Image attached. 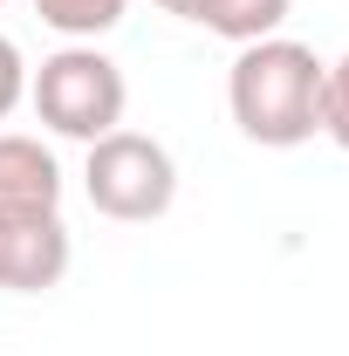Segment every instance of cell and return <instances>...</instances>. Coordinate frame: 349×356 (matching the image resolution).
<instances>
[{"instance_id":"8992f818","label":"cell","mask_w":349,"mask_h":356,"mask_svg":"<svg viewBox=\"0 0 349 356\" xmlns=\"http://www.w3.org/2000/svg\"><path fill=\"white\" fill-rule=\"evenodd\" d=\"M288 7H295V0H192V14H185V21H199L206 35H219V42H233V48H247V42L281 35Z\"/></svg>"},{"instance_id":"5b68a950","label":"cell","mask_w":349,"mask_h":356,"mask_svg":"<svg viewBox=\"0 0 349 356\" xmlns=\"http://www.w3.org/2000/svg\"><path fill=\"white\" fill-rule=\"evenodd\" d=\"M0 206H21V213H55L62 206V165L42 137L0 131Z\"/></svg>"},{"instance_id":"9c48e42d","label":"cell","mask_w":349,"mask_h":356,"mask_svg":"<svg viewBox=\"0 0 349 356\" xmlns=\"http://www.w3.org/2000/svg\"><path fill=\"white\" fill-rule=\"evenodd\" d=\"M21 96H28V62H21V48L0 35V124L21 110Z\"/></svg>"},{"instance_id":"ba28073f","label":"cell","mask_w":349,"mask_h":356,"mask_svg":"<svg viewBox=\"0 0 349 356\" xmlns=\"http://www.w3.org/2000/svg\"><path fill=\"white\" fill-rule=\"evenodd\" d=\"M322 131L349 151V48H343V62L322 69Z\"/></svg>"},{"instance_id":"277c9868","label":"cell","mask_w":349,"mask_h":356,"mask_svg":"<svg viewBox=\"0 0 349 356\" xmlns=\"http://www.w3.org/2000/svg\"><path fill=\"white\" fill-rule=\"evenodd\" d=\"M62 274H69V226H62V206H55V213L0 206V288L42 295Z\"/></svg>"},{"instance_id":"3957f363","label":"cell","mask_w":349,"mask_h":356,"mask_svg":"<svg viewBox=\"0 0 349 356\" xmlns=\"http://www.w3.org/2000/svg\"><path fill=\"white\" fill-rule=\"evenodd\" d=\"M83 192L103 220H124V226H144V220H165L178 199V165L158 137L144 131H110L89 144V165H83Z\"/></svg>"},{"instance_id":"30bf717a","label":"cell","mask_w":349,"mask_h":356,"mask_svg":"<svg viewBox=\"0 0 349 356\" xmlns=\"http://www.w3.org/2000/svg\"><path fill=\"white\" fill-rule=\"evenodd\" d=\"M158 7H165V14H178V21L192 14V0H158Z\"/></svg>"},{"instance_id":"7a4b0ae2","label":"cell","mask_w":349,"mask_h":356,"mask_svg":"<svg viewBox=\"0 0 349 356\" xmlns=\"http://www.w3.org/2000/svg\"><path fill=\"white\" fill-rule=\"evenodd\" d=\"M28 103L55 137H76V144H96V137L124 131V103H131V83L124 69L89 42L55 48L42 69L28 76Z\"/></svg>"},{"instance_id":"6da1fadb","label":"cell","mask_w":349,"mask_h":356,"mask_svg":"<svg viewBox=\"0 0 349 356\" xmlns=\"http://www.w3.org/2000/svg\"><path fill=\"white\" fill-rule=\"evenodd\" d=\"M322 55L308 42L288 35H267L247 42L233 55V76H226V103H233V124L240 137H254L267 151H295L322 131Z\"/></svg>"},{"instance_id":"52a82bcc","label":"cell","mask_w":349,"mask_h":356,"mask_svg":"<svg viewBox=\"0 0 349 356\" xmlns=\"http://www.w3.org/2000/svg\"><path fill=\"white\" fill-rule=\"evenodd\" d=\"M124 7H131V0H35V14H42L55 35H69V42L110 35V28L124 21Z\"/></svg>"}]
</instances>
